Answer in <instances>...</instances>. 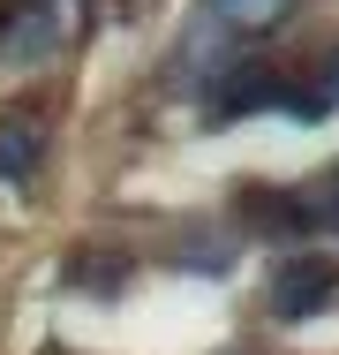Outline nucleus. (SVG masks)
Instances as JSON below:
<instances>
[{
  "instance_id": "obj_2",
  "label": "nucleus",
  "mask_w": 339,
  "mask_h": 355,
  "mask_svg": "<svg viewBox=\"0 0 339 355\" xmlns=\"http://www.w3.org/2000/svg\"><path fill=\"white\" fill-rule=\"evenodd\" d=\"M264 219L279 234H309V242H339V166L332 174H309L302 189H286V197H271Z\"/></svg>"
},
{
  "instance_id": "obj_4",
  "label": "nucleus",
  "mask_w": 339,
  "mask_h": 355,
  "mask_svg": "<svg viewBox=\"0 0 339 355\" xmlns=\"http://www.w3.org/2000/svg\"><path fill=\"white\" fill-rule=\"evenodd\" d=\"M339 106V53H324L309 83H286V114H302V121H317V114H332Z\"/></svg>"
},
{
  "instance_id": "obj_6",
  "label": "nucleus",
  "mask_w": 339,
  "mask_h": 355,
  "mask_svg": "<svg viewBox=\"0 0 339 355\" xmlns=\"http://www.w3.org/2000/svg\"><path fill=\"white\" fill-rule=\"evenodd\" d=\"M30 159H38V121H8V137H0V174H8V182H30Z\"/></svg>"
},
{
  "instance_id": "obj_1",
  "label": "nucleus",
  "mask_w": 339,
  "mask_h": 355,
  "mask_svg": "<svg viewBox=\"0 0 339 355\" xmlns=\"http://www.w3.org/2000/svg\"><path fill=\"white\" fill-rule=\"evenodd\" d=\"M271 318L279 325H309L317 310H332L339 295V257L332 250H286L279 265H271Z\"/></svg>"
},
{
  "instance_id": "obj_3",
  "label": "nucleus",
  "mask_w": 339,
  "mask_h": 355,
  "mask_svg": "<svg viewBox=\"0 0 339 355\" xmlns=\"http://www.w3.org/2000/svg\"><path fill=\"white\" fill-rule=\"evenodd\" d=\"M264 106H286V76L271 61H234L211 83V121H241V114H264Z\"/></svg>"
},
{
  "instance_id": "obj_5",
  "label": "nucleus",
  "mask_w": 339,
  "mask_h": 355,
  "mask_svg": "<svg viewBox=\"0 0 339 355\" xmlns=\"http://www.w3.org/2000/svg\"><path fill=\"white\" fill-rule=\"evenodd\" d=\"M203 8H211L226 31H271V23H279L294 0H203Z\"/></svg>"
}]
</instances>
